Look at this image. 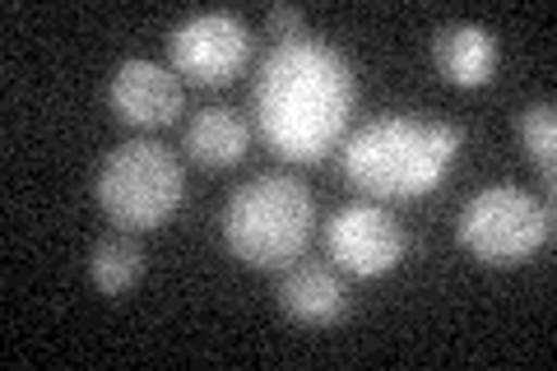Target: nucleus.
Returning a JSON list of instances; mask_svg holds the SVG:
<instances>
[{"mask_svg":"<svg viewBox=\"0 0 557 371\" xmlns=\"http://www.w3.org/2000/svg\"><path fill=\"white\" fill-rule=\"evenodd\" d=\"M89 279H94V288H98L102 297L131 293L139 279H145V246L135 242V233L116 227V233L102 237V242L94 246V256H89Z\"/></svg>","mask_w":557,"mask_h":371,"instance_id":"12","label":"nucleus"},{"mask_svg":"<svg viewBox=\"0 0 557 371\" xmlns=\"http://www.w3.org/2000/svg\"><path fill=\"white\" fill-rule=\"evenodd\" d=\"M325 251L354 279H381L405 256V233H399V223L386 209L344 205L339 214L325 223Z\"/></svg>","mask_w":557,"mask_h":371,"instance_id":"7","label":"nucleus"},{"mask_svg":"<svg viewBox=\"0 0 557 371\" xmlns=\"http://www.w3.org/2000/svg\"><path fill=\"white\" fill-rule=\"evenodd\" d=\"M251 57V33L237 14H196L172 33V70L186 75L200 88H219L233 75H242V65Z\"/></svg>","mask_w":557,"mask_h":371,"instance_id":"6","label":"nucleus"},{"mask_svg":"<svg viewBox=\"0 0 557 371\" xmlns=\"http://www.w3.org/2000/svg\"><path fill=\"white\" fill-rule=\"evenodd\" d=\"M94 196L116 227L149 233V227H163L182 209L186 176L172 149L153 145V139H131V145L102 158Z\"/></svg>","mask_w":557,"mask_h":371,"instance_id":"4","label":"nucleus"},{"mask_svg":"<svg viewBox=\"0 0 557 371\" xmlns=\"http://www.w3.org/2000/svg\"><path fill=\"white\" fill-rule=\"evenodd\" d=\"M358 102V75L317 38L278 42L256 79V121L265 145L288 163H321L344 139Z\"/></svg>","mask_w":557,"mask_h":371,"instance_id":"1","label":"nucleus"},{"mask_svg":"<svg viewBox=\"0 0 557 371\" xmlns=\"http://www.w3.org/2000/svg\"><path fill=\"white\" fill-rule=\"evenodd\" d=\"M247 126L242 116L228 108H205L196 121L186 126V153L196 158L200 168L209 172H223V168H237L247 158Z\"/></svg>","mask_w":557,"mask_h":371,"instance_id":"11","label":"nucleus"},{"mask_svg":"<svg viewBox=\"0 0 557 371\" xmlns=\"http://www.w3.org/2000/svg\"><path fill=\"white\" fill-rule=\"evenodd\" d=\"M278 307L302 325H335L348 316V293L321 264H298V270L278 284Z\"/></svg>","mask_w":557,"mask_h":371,"instance_id":"10","label":"nucleus"},{"mask_svg":"<svg viewBox=\"0 0 557 371\" xmlns=\"http://www.w3.org/2000/svg\"><path fill=\"white\" fill-rule=\"evenodd\" d=\"M520 145H525L530 163L553 182V172H557V112H553V102H534V108L520 112Z\"/></svg>","mask_w":557,"mask_h":371,"instance_id":"13","label":"nucleus"},{"mask_svg":"<svg viewBox=\"0 0 557 371\" xmlns=\"http://www.w3.org/2000/svg\"><path fill=\"white\" fill-rule=\"evenodd\" d=\"M460 145L465 131L450 121L381 116L344 145V176L372 200H418L442 186Z\"/></svg>","mask_w":557,"mask_h":371,"instance_id":"2","label":"nucleus"},{"mask_svg":"<svg viewBox=\"0 0 557 371\" xmlns=\"http://www.w3.org/2000/svg\"><path fill=\"white\" fill-rule=\"evenodd\" d=\"M456 237L483 264H520L553 242V205L520 186H487L460 209Z\"/></svg>","mask_w":557,"mask_h":371,"instance_id":"5","label":"nucleus"},{"mask_svg":"<svg viewBox=\"0 0 557 371\" xmlns=\"http://www.w3.org/2000/svg\"><path fill=\"white\" fill-rule=\"evenodd\" d=\"M265 24H270L274 38H284V42H307V14H302L298 5H274Z\"/></svg>","mask_w":557,"mask_h":371,"instance_id":"14","label":"nucleus"},{"mask_svg":"<svg viewBox=\"0 0 557 371\" xmlns=\"http://www.w3.org/2000/svg\"><path fill=\"white\" fill-rule=\"evenodd\" d=\"M112 112L116 121L126 126H139V131H159V126H172L182 112V84L177 75H168L163 65L153 61H126L112 75Z\"/></svg>","mask_w":557,"mask_h":371,"instance_id":"8","label":"nucleus"},{"mask_svg":"<svg viewBox=\"0 0 557 371\" xmlns=\"http://www.w3.org/2000/svg\"><path fill=\"white\" fill-rule=\"evenodd\" d=\"M311 223H317V200L298 176H256L228 200L223 242L251 270H284L307 251Z\"/></svg>","mask_w":557,"mask_h":371,"instance_id":"3","label":"nucleus"},{"mask_svg":"<svg viewBox=\"0 0 557 371\" xmlns=\"http://www.w3.org/2000/svg\"><path fill=\"white\" fill-rule=\"evenodd\" d=\"M432 57H437V70L450 84L483 88L497 70V42H493V33L479 24H446L437 38H432Z\"/></svg>","mask_w":557,"mask_h":371,"instance_id":"9","label":"nucleus"}]
</instances>
